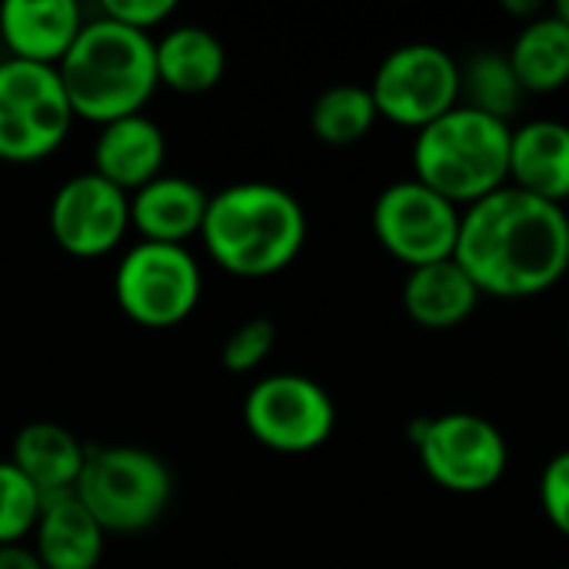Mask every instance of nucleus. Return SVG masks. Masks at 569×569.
<instances>
[{
    "label": "nucleus",
    "instance_id": "obj_1",
    "mask_svg": "<svg viewBox=\"0 0 569 569\" xmlns=\"http://www.w3.org/2000/svg\"><path fill=\"white\" fill-rule=\"evenodd\" d=\"M453 260L480 297L547 293L569 270V213L507 183L463 210Z\"/></svg>",
    "mask_w": 569,
    "mask_h": 569
},
{
    "label": "nucleus",
    "instance_id": "obj_2",
    "mask_svg": "<svg viewBox=\"0 0 569 569\" xmlns=\"http://www.w3.org/2000/svg\"><path fill=\"white\" fill-rule=\"evenodd\" d=\"M200 240L220 270L243 280H263L300 257L307 243V213L300 200L277 183H230L210 197Z\"/></svg>",
    "mask_w": 569,
    "mask_h": 569
},
{
    "label": "nucleus",
    "instance_id": "obj_3",
    "mask_svg": "<svg viewBox=\"0 0 569 569\" xmlns=\"http://www.w3.org/2000/svg\"><path fill=\"white\" fill-rule=\"evenodd\" d=\"M57 73L73 117L103 127L110 120L143 113V103L160 87L157 40L100 13L83 23Z\"/></svg>",
    "mask_w": 569,
    "mask_h": 569
},
{
    "label": "nucleus",
    "instance_id": "obj_4",
    "mask_svg": "<svg viewBox=\"0 0 569 569\" xmlns=\"http://www.w3.org/2000/svg\"><path fill=\"white\" fill-rule=\"evenodd\" d=\"M513 123L457 103L413 137V180L460 210L510 183Z\"/></svg>",
    "mask_w": 569,
    "mask_h": 569
},
{
    "label": "nucleus",
    "instance_id": "obj_5",
    "mask_svg": "<svg viewBox=\"0 0 569 569\" xmlns=\"http://www.w3.org/2000/svg\"><path fill=\"white\" fill-rule=\"evenodd\" d=\"M73 493L103 533H140L170 507L173 477L157 453L117 443L87 450Z\"/></svg>",
    "mask_w": 569,
    "mask_h": 569
},
{
    "label": "nucleus",
    "instance_id": "obj_6",
    "mask_svg": "<svg viewBox=\"0 0 569 569\" xmlns=\"http://www.w3.org/2000/svg\"><path fill=\"white\" fill-rule=\"evenodd\" d=\"M410 440L420 453L423 473L450 493H487L493 490L510 463L507 440L497 423L480 413L450 410L410 423Z\"/></svg>",
    "mask_w": 569,
    "mask_h": 569
},
{
    "label": "nucleus",
    "instance_id": "obj_7",
    "mask_svg": "<svg viewBox=\"0 0 569 569\" xmlns=\"http://www.w3.org/2000/svg\"><path fill=\"white\" fill-rule=\"evenodd\" d=\"M73 107L57 67L0 60V160L37 163L70 133Z\"/></svg>",
    "mask_w": 569,
    "mask_h": 569
},
{
    "label": "nucleus",
    "instance_id": "obj_8",
    "mask_svg": "<svg viewBox=\"0 0 569 569\" xmlns=\"http://www.w3.org/2000/svg\"><path fill=\"white\" fill-rule=\"evenodd\" d=\"M203 277L187 247L133 243L113 273V297L127 320L147 330H170L190 320L200 303Z\"/></svg>",
    "mask_w": 569,
    "mask_h": 569
},
{
    "label": "nucleus",
    "instance_id": "obj_9",
    "mask_svg": "<svg viewBox=\"0 0 569 569\" xmlns=\"http://www.w3.org/2000/svg\"><path fill=\"white\" fill-rule=\"evenodd\" d=\"M377 113L413 133L460 103V60L427 40L390 50L370 83Z\"/></svg>",
    "mask_w": 569,
    "mask_h": 569
},
{
    "label": "nucleus",
    "instance_id": "obj_10",
    "mask_svg": "<svg viewBox=\"0 0 569 569\" xmlns=\"http://www.w3.org/2000/svg\"><path fill=\"white\" fill-rule=\"evenodd\" d=\"M460 220L463 210L457 203L433 193L413 177L383 187L370 213L377 243L410 270L450 260L457 250Z\"/></svg>",
    "mask_w": 569,
    "mask_h": 569
},
{
    "label": "nucleus",
    "instance_id": "obj_11",
    "mask_svg": "<svg viewBox=\"0 0 569 569\" xmlns=\"http://www.w3.org/2000/svg\"><path fill=\"white\" fill-rule=\"evenodd\" d=\"M243 423L253 440L277 453H310L330 440L337 407L317 380L303 373H270L247 390Z\"/></svg>",
    "mask_w": 569,
    "mask_h": 569
},
{
    "label": "nucleus",
    "instance_id": "obj_12",
    "mask_svg": "<svg viewBox=\"0 0 569 569\" xmlns=\"http://www.w3.org/2000/svg\"><path fill=\"white\" fill-rule=\"evenodd\" d=\"M130 230V193L87 170L63 180L50 200V233L70 257L93 260L123 243Z\"/></svg>",
    "mask_w": 569,
    "mask_h": 569
},
{
    "label": "nucleus",
    "instance_id": "obj_13",
    "mask_svg": "<svg viewBox=\"0 0 569 569\" xmlns=\"http://www.w3.org/2000/svg\"><path fill=\"white\" fill-rule=\"evenodd\" d=\"M77 0H7L0 7V40L7 57L60 67L83 30Z\"/></svg>",
    "mask_w": 569,
    "mask_h": 569
},
{
    "label": "nucleus",
    "instance_id": "obj_14",
    "mask_svg": "<svg viewBox=\"0 0 569 569\" xmlns=\"http://www.w3.org/2000/svg\"><path fill=\"white\" fill-rule=\"evenodd\" d=\"M167 137L147 113H130L100 127L93 140V173L133 193L163 173Z\"/></svg>",
    "mask_w": 569,
    "mask_h": 569
},
{
    "label": "nucleus",
    "instance_id": "obj_15",
    "mask_svg": "<svg viewBox=\"0 0 569 569\" xmlns=\"http://www.w3.org/2000/svg\"><path fill=\"white\" fill-rule=\"evenodd\" d=\"M510 187L563 207L569 200V123L527 120L510 137Z\"/></svg>",
    "mask_w": 569,
    "mask_h": 569
},
{
    "label": "nucleus",
    "instance_id": "obj_16",
    "mask_svg": "<svg viewBox=\"0 0 569 569\" xmlns=\"http://www.w3.org/2000/svg\"><path fill=\"white\" fill-rule=\"evenodd\" d=\"M207 203L210 193H203L200 183L160 173L130 193V227L140 233V240L183 247L187 237H200Z\"/></svg>",
    "mask_w": 569,
    "mask_h": 569
},
{
    "label": "nucleus",
    "instance_id": "obj_17",
    "mask_svg": "<svg viewBox=\"0 0 569 569\" xmlns=\"http://www.w3.org/2000/svg\"><path fill=\"white\" fill-rule=\"evenodd\" d=\"M107 533L77 500V493L43 497L33 527V550L47 569H97L103 560Z\"/></svg>",
    "mask_w": 569,
    "mask_h": 569
},
{
    "label": "nucleus",
    "instance_id": "obj_18",
    "mask_svg": "<svg viewBox=\"0 0 569 569\" xmlns=\"http://www.w3.org/2000/svg\"><path fill=\"white\" fill-rule=\"evenodd\" d=\"M403 310L423 330H453L467 323L480 303L477 283L450 257L427 267H413L403 280Z\"/></svg>",
    "mask_w": 569,
    "mask_h": 569
},
{
    "label": "nucleus",
    "instance_id": "obj_19",
    "mask_svg": "<svg viewBox=\"0 0 569 569\" xmlns=\"http://www.w3.org/2000/svg\"><path fill=\"white\" fill-rule=\"evenodd\" d=\"M83 460H87V447L67 427L50 423V420L20 427L13 437V450H10V463L43 497L70 493L80 480Z\"/></svg>",
    "mask_w": 569,
    "mask_h": 569
},
{
    "label": "nucleus",
    "instance_id": "obj_20",
    "mask_svg": "<svg viewBox=\"0 0 569 569\" xmlns=\"http://www.w3.org/2000/svg\"><path fill=\"white\" fill-rule=\"evenodd\" d=\"M227 70L223 43L200 23L167 27L157 40V80L177 93H207Z\"/></svg>",
    "mask_w": 569,
    "mask_h": 569
},
{
    "label": "nucleus",
    "instance_id": "obj_21",
    "mask_svg": "<svg viewBox=\"0 0 569 569\" xmlns=\"http://www.w3.org/2000/svg\"><path fill=\"white\" fill-rule=\"evenodd\" d=\"M507 57L527 93H553L569 83V27L543 10L520 27Z\"/></svg>",
    "mask_w": 569,
    "mask_h": 569
},
{
    "label": "nucleus",
    "instance_id": "obj_22",
    "mask_svg": "<svg viewBox=\"0 0 569 569\" xmlns=\"http://www.w3.org/2000/svg\"><path fill=\"white\" fill-rule=\"evenodd\" d=\"M523 83L513 73V63L500 50H477L460 63V103L473 107L480 113H490L497 120H507L517 113L523 100Z\"/></svg>",
    "mask_w": 569,
    "mask_h": 569
},
{
    "label": "nucleus",
    "instance_id": "obj_23",
    "mask_svg": "<svg viewBox=\"0 0 569 569\" xmlns=\"http://www.w3.org/2000/svg\"><path fill=\"white\" fill-rule=\"evenodd\" d=\"M377 120L380 113H377L373 93L370 87H360V83L327 87L310 107V130L320 143H330V147L360 143L373 130Z\"/></svg>",
    "mask_w": 569,
    "mask_h": 569
},
{
    "label": "nucleus",
    "instance_id": "obj_24",
    "mask_svg": "<svg viewBox=\"0 0 569 569\" xmlns=\"http://www.w3.org/2000/svg\"><path fill=\"white\" fill-rule=\"evenodd\" d=\"M43 493L10 463L0 460V547L23 543L40 520Z\"/></svg>",
    "mask_w": 569,
    "mask_h": 569
},
{
    "label": "nucleus",
    "instance_id": "obj_25",
    "mask_svg": "<svg viewBox=\"0 0 569 569\" xmlns=\"http://www.w3.org/2000/svg\"><path fill=\"white\" fill-rule=\"evenodd\" d=\"M273 343H277V327L270 317H253L247 320L243 327H237L223 350H220V360L230 373H250L257 370L270 353H273Z\"/></svg>",
    "mask_w": 569,
    "mask_h": 569
},
{
    "label": "nucleus",
    "instance_id": "obj_26",
    "mask_svg": "<svg viewBox=\"0 0 569 569\" xmlns=\"http://www.w3.org/2000/svg\"><path fill=\"white\" fill-rule=\"evenodd\" d=\"M540 507L553 530L569 540V450H560L547 460L540 473Z\"/></svg>",
    "mask_w": 569,
    "mask_h": 569
},
{
    "label": "nucleus",
    "instance_id": "obj_27",
    "mask_svg": "<svg viewBox=\"0 0 569 569\" xmlns=\"http://www.w3.org/2000/svg\"><path fill=\"white\" fill-rule=\"evenodd\" d=\"M100 13L140 33H153L177 13V3L173 0H103Z\"/></svg>",
    "mask_w": 569,
    "mask_h": 569
},
{
    "label": "nucleus",
    "instance_id": "obj_28",
    "mask_svg": "<svg viewBox=\"0 0 569 569\" xmlns=\"http://www.w3.org/2000/svg\"><path fill=\"white\" fill-rule=\"evenodd\" d=\"M0 569H47L43 560L37 557L33 547L27 543H10V547H0Z\"/></svg>",
    "mask_w": 569,
    "mask_h": 569
},
{
    "label": "nucleus",
    "instance_id": "obj_29",
    "mask_svg": "<svg viewBox=\"0 0 569 569\" xmlns=\"http://www.w3.org/2000/svg\"><path fill=\"white\" fill-rule=\"evenodd\" d=\"M553 13H557V17H560V20L569 27V0H560V3L553 7Z\"/></svg>",
    "mask_w": 569,
    "mask_h": 569
},
{
    "label": "nucleus",
    "instance_id": "obj_30",
    "mask_svg": "<svg viewBox=\"0 0 569 569\" xmlns=\"http://www.w3.org/2000/svg\"><path fill=\"white\" fill-rule=\"evenodd\" d=\"M567 347H569V323H567Z\"/></svg>",
    "mask_w": 569,
    "mask_h": 569
},
{
    "label": "nucleus",
    "instance_id": "obj_31",
    "mask_svg": "<svg viewBox=\"0 0 569 569\" xmlns=\"http://www.w3.org/2000/svg\"><path fill=\"white\" fill-rule=\"evenodd\" d=\"M567 569H569V567H567Z\"/></svg>",
    "mask_w": 569,
    "mask_h": 569
}]
</instances>
